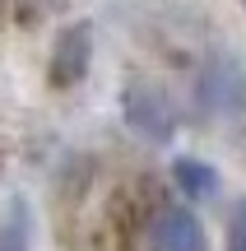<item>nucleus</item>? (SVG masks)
Masks as SVG:
<instances>
[{"mask_svg": "<svg viewBox=\"0 0 246 251\" xmlns=\"http://www.w3.org/2000/svg\"><path fill=\"white\" fill-rule=\"evenodd\" d=\"M149 251H209V233L191 205H167L149 228Z\"/></svg>", "mask_w": 246, "mask_h": 251, "instance_id": "obj_2", "label": "nucleus"}, {"mask_svg": "<svg viewBox=\"0 0 246 251\" xmlns=\"http://www.w3.org/2000/svg\"><path fill=\"white\" fill-rule=\"evenodd\" d=\"M228 251H246V200L232 209V224H228Z\"/></svg>", "mask_w": 246, "mask_h": 251, "instance_id": "obj_5", "label": "nucleus"}, {"mask_svg": "<svg viewBox=\"0 0 246 251\" xmlns=\"http://www.w3.org/2000/svg\"><path fill=\"white\" fill-rule=\"evenodd\" d=\"M33 247V214H28V200L14 196L0 219V251H28Z\"/></svg>", "mask_w": 246, "mask_h": 251, "instance_id": "obj_4", "label": "nucleus"}, {"mask_svg": "<svg viewBox=\"0 0 246 251\" xmlns=\"http://www.w3.org/2000/svg\"><path fill=\"white\" fill-rule=\"evenodd\" d=\"M172 177H177V186L186 191V200H209L214 191H219V172H214L204 158H177Z\"/></svg>", "mask_w": 246, "mask_h": 251, "instance_id": "obj_3", "label": "nucleus"}, {"mask_svg": "<svg viewBox=\"0 0 246 251\" xmlns=\"http://www.w3.org/2000/svg\"><path fill=\"white\" fill-rule=\"evenodd\" d=\"M121 117L126 126L139 135V140H154V144H167L177 135V102L167 98L158 84H126L121 93Z\"/></svg>", "mask_w": 246, "mask_h": 251, "instance_id": "obj_1", "label": "nucleus"}]
</instances>
